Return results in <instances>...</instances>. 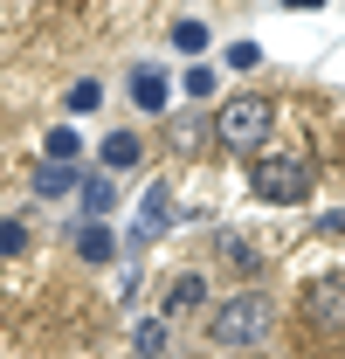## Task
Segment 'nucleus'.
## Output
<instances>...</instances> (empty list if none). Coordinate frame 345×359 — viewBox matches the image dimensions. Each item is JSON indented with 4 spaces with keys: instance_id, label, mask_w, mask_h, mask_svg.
Here are the masks:
<instances>
[{
    "instance_id": "obj_1",
    "label": "nucleus",
    "mask_w": 345,
    "mask_h": 359,
    "mask_svg": "<svg viewBox=\"0 0 345 359\" xmlns=\"http://www.w3.org/2000/svg\"><path fill=\"white\" fill-rule=\"evenodd\" d=\"M269 325H276V304L262 297V290H235V297H221L215 318H208V339L215 346H262L269 339Z\"/></svg>"
},
{
    "instance_id": "obj_2",
    "label": "nucleus",
    "mask_w": 345,
    "mask_h": 359,
    "mask_svg": "<svg viewBox=\"0 0 345 359\" xmlns=\"http://www.w3.org/2000/svg\"><path fill=\"white\" fill-rule=\"evenodd\" d=\"M269 132H276V104L256 97V90L228 97V104L215 111V138L228 145V152H249V159H256L262 145H269Z\"/></svg>"
},
{
    "instance_id": "obj_3",
    "label": "nucleus",
    "mask_w": 345,
    "mask_h": 359,
    "mask_svg": "<svg viewBox=\"0 0 345 359\" xmlns=\"http://www.w3.org/2000/svg\"><path fill=\"white\" fill-rule=\"evenodd\" d=\"M249 187L269 208H297V201H311V166L290 159V152H256L249 159Z\"/></svg>"
},
{
    "instance_id": "obj_4",
    "label": "nucleus",
    "mask_w": 345,
    "mask_h": 359,
    "mask_svg": "<svg viewBox=\"0 0 345 359\" xmlns=\"http://www.w3.org/2000/svg\"><path fill=\"white\" fill-rule=\"evenodd\" d=\"M297 311L311 332H345V276H311L297 290Z\"/></svg>"
},
{
    "instance_id": "obj_5",
    "label": "nucleus",
    "mask_w": 345,
    "mask_h": 359,
    "mask_svg": "<svg viewBox=\"0 0 345 359\" xmlns=\"http://www.w3.org/2000/svg\"><path fill=\"white\" fill-rule=\"evenodd\" d=\"M172 228V194L166 187H145L138 194V215H131V242H159Z\"/></svg>"
},
{
    "instance_id": "obj_6",
    "label": "nucleus",
    "mask_w": 345,
    "mask_h": 359,
    "mask_svg": "<svg viewBox=\"0 0 345 359\" xmlns=\"http://www.w3.org/2000/svg\"><path fill=\"white\" fill-rule=\"evenodd\" d=\"M131 104H138V111H166V104H172V83L152 69V62H145V69H131Z\"/></svg>"
},
{
    "instance_id": "obj_7",
    "label": "nucleus",
    "mask_w": 345,
    "mask_h": 359,
    "mask_svg": "<svg viewBox=\"0 0 345 359\" xmlns=\"http://www.w3.org/2000/svg\"><path fill=\"white\" fill-rule=\"evenodd\" d=\"M76 256H83V263H111V256H118V235L104 222H83L76 228Z\"/></svg>"
},
{
    "instance_id": "obj_8",
    "label": "nucleus",
    "mask_w": 345,
    "mask_h": 359,
    "mask_svg": "<svg viewBox=\"0 0 345 359\" xmlns=\"http://www.w3.org/2000/svg\"><path fill=\"white\" fill-rule=\"evenodd\" d=\"M76 194H83V208H90V222H104L111 208H118V187L104 173H90V180H76Z\"/></svg>"
},
{
    "instance_id": "obj_9",
    "label": "nucleus",
    "mask_w": 345,
    "mask_h": 359,
    "mask_svg": "<svg viewBox=\"0 0 345 359\" xmlns=\"http://www.w3.org/2000/svg\"><path fill=\"white\" fill-rule=\"evenodd\" d=\"M138 152H145V145H138V132H111V138H104V166H111V173L138 166Z\"/></svg>"
},
{
    "instance_id": "obj_10",
    "label": "nucleus",
    "mask_w": 345,
    "mask_h": 359,
    "mask_svg": "<svg viewBox=\"0 0 345 359\" xmlns=\"http://www.w3.org/2000/svg\"><path fill=\"white\" fill-rule=\"evenodd\" d=\"M35 194L42 201H62V194H76V173L69 166H35Z\"/></svg>"
},
{
    "instance_id": "obj_11",
    "label": "nucleus",
    "mask_w": 345,
    "mask_h": 359,
    "mask_svg": "<svg viewBox=\"0 0 345 359\" xmlns=\"http://www.w3.org/2000/svg\"><path fill=\"white\" fill-rule=\"evenodd\" d=\"M76 152H83V132H69V125H55V132H48V166H69Z\"/></svg>"
},
{
    "instance_id": "obj_12",
    "label": "nucleus",
    "mask_w": 345,
    "mask_h": 359,
    "mask_svg": "<svg viewBox=\"0 0 345 359\" xmlns=\"http://www.w3.org/2000/svg\"><path fill=\"white\" fill-rule=\"evenodd\" d=\"M201 297H208V283H201V276H172V297H166V311H194Z\"/></svg>"
},
{
    "instance_id": "obj_13",
    "label": "nucleus",
    "mask_w": 345,
    "mask_h": 359,
    "mask_svg": "<svg viewBox=\"0 0 345 359\" xmlns=\"http://www.w3.org/2000/svg\"><path fill=\"white\" fill-rule=\"evenodd\" d=\"M172 48L180 55H201L208 48V21H172Z\"/></svg>"
},
{
    "instance_id": "obj_14",
    "label": "nucleus",
    "mask_w": 345,
    "mask_h": 359,
    "mask_svg": "<svg viewBox=\"0 0 345 359\" xmlns=\"http://www.w3.org/2000/svg\"><path fill=\"white\" fill-rule=\"evenodd\" d=\"M131 353H166V325H159V318H145V325H138V332H131Z\"/></svg>"
},
{
    "instance_id": "obj_15",
    "label": "nucleus",
    "mask_w": 345,
    "mask_h": 359,
    "mask_svg": "<svg viewBox=\"0 0 345 359\" xmlns=\"http://www.w3.org/2000/svg\"><path fill=\"white\" fill-rule=\"evenodd\" d=\"M180 90H187L194 104H201V97H215V69H208V62H194V69L180 76Z\"/></svg>"
},
{
    "instance_id": "obj_16",
    "label": "nucleus",
    "mask_w": 345,
    "mask_h": 359,
    "mask_svg": "<svg viewBox=\"0 0 345 359\" xmlns=\"http://www.w3.org/2000/svg\"><path fill=\"white\" fill-rule=\"evenodd\" d=\"M104 104V83L90 76V83H69V111H97Z\"/></svg>"
},
{
    "instance_id": "obj_17",
    "label": "nucleus",
    "mask_w": 345,
    "mask_h": 359,
    "mask_svg": "<svg viewBox=\"0 0 345 359\" xmlns=\"http://www.w3.org/2000/svg\"><path fill=\"white\" fill-rule=\"evenodd\" d=\"M28 249V228L21 222H0V256H21Z\"/></svg>"
},
{
    "instance_id": "obj_18",
    "label": "nucleus",
    "mask_w": 345,
    "mask_h": 359,
    "mask_svg": "<svg viewBox=\"0 0 345 359\" xmlns=\"http://www.w3.org/2000/svg\"><path fill=\"white\" fill-rule=\"evenodd\" d=\"M228 69H256V42H235V48H228Z\"/></svg>"
}]
</instances>
